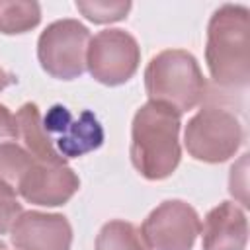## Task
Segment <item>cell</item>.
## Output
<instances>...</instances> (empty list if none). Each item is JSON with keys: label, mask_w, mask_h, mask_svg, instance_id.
<instances>
[{"label": "cell", "mask_w": 250, "mask_h": 250, "mask_svg": "<svg viewBox=\"0 0 250 250\" xmlns=\"http://www.w3.org/2000/svg\"><path fill=\"white\" fill-rule=\"evenodd\" d=\"M76 10L94 23H111L127 18L129 0H76Z\"/></svg>", "instance_id": "16"}, {"label": "cell", "mask_w": 250, "mask_h": 250, "mask_svg": "<svg viewBox=\"0 0 250 250\" xmlns=\"http://www.w3.org/2000/svg\"><path fill=\"white\" fill-rule=\"evenodd\" d=\"M16 82V76L12 74V72H8V70H4L2 66H0V92L2 90H6L8 86H12Z\"/></svg>", "instance_id": "19"}, {"label": "cell", "mask_w": 250, "mask_h": 250, "mask_svg": "<svg viewBox=\"0 0 250 250\" xmlns=\"http://www.w3.org/2000/svg\"><path fill=\"white\" fill-rule=\"evenodd\" d=\"M182 115L158 102H146L133 117L131 162L146 180H164L174 174L182 158Z\"/></svg>", "instance_id": "2"}, {"label": "cell", "mask_w": 250, "mask_h": 250, "mask_svg": "<svg viewBox=\"0 0 250 250\" xmlns=\"http://www.w3.org/2000/svg\"><path fill=\"white\" fill-rule=\"evenodd\" d=\"M205 62L221 94L244 92L250 82V10L219 6L207 25Z\"/></svg>", "instance_id": "1"}, {"label": "cell", "mask_w": 250, "mask_h": 250, "mask_svg": "<svg viewBox=\"0 0 250 250\" xmlns=\"http://www.w3.org/2000/svg\"><path fill=\"white\" fill-rule=\"evenodd\" d=\"M80 188L76 172L64 164L35 160L21 176L16 191L27 201L43 207L64 205Z\"/></svg>", "instance_id": "9"}, {"label": "cell", "mask_w": 250, "mask_h": 250, "mask_svg": "<svg viewBox=\"0 0 250 250\" xmlns=\"http://www.w3.org/2000/svg\"><path fill=\"white\" fill-rule=\"evenodd\" d=\"M35 162V158L18 143L4 141L0 143V180L10 184L14 189L18 188L21 176Z\"/></svg>", "instance_id": "15"}, {"label": "cell", "mask_w": 250, "mask_h": 250, "mask_svg": "<svg viewBox=\"0 0 250 250\" xmlns=\"http://www.w3.org/2000/svg\"><path fill=\"white\" fill-rule=\"evenodd\" d=\"M6 139H18V125L14 113L0 104V143Z\"/></svg>", "instance_id": "18"}, {"label": "cell", "mask_w": 250, "mask_h": 250, "mask_svg": "<svg viewBox=\"0 0 250 250\" xmlns=\"http://www.w3.org/2000/svg\"><path fill=\"white\" fill-rule=\"evenodd\" d=\"M141 62L137 39L123 29L98 31L88 45L86 68L92 78L104 86H121L129 82Z\"/></svg>", "instance_id": "6"}, {"label": "cell", "mask_w": 250, "mask_h": 250, "mask_svg": "<svg viewBox=\"0 0 250 250\" xmlns=\"http://www.w3.org/2000/svg\"><path fill=\"white\" fill-rule=\"evenodd\" d=\"M43 127L64 160L84 156L100 148L104 143V127L88 109L74 117L66 105L55 104L43 117Z\"/></svg>", "instance_id": "8"}, {"label": "cell", "mask_w": 250, "mask_h": 250, "mask_svg": "<svg viewBox=\"0 0 250 250\" xmlns=\"http://www.w3.org/2000/svg\"><path fill=\"white\" fill-rule=\"evenodd\" d=\"M0 250H6V244L4 242H0Z\"/></svg>", "instance_id": "20"}, {"label": "cell", "mask_w": 250, "mask_h": 250, "mask_svg": "<svg viewBox=\"0 0 250 250\" xmlns=\"http://www.w3.org/2000/svg\"><path fill=\"white\" fill-rule=\"evenodd\" d=\"M41 21V6L33 0H0V33L20 35Z\"/></svg>", "instance_id": "13"}, {"label": "cell", "mask_w": 250, "mask_h": 250, "mask_svg": "<svg viewBox=\"0 0 250 250\" xmlns=\"http://www.w3.org/2000/svg\"><path fill=\"white\" fill-rule=\"evenodd\" d=\"M199 232L201 219L197 211L182 199L162 201L141 227V234L152 250H191Z\"/></svg>", "instance_id": "7"}, {"label": "cell", "mask_w": 250, "mask_h": 250, "mask_svg": "<svg viewBox=\"0 0 250 250\" xmlns=\"http://www.w3.org/2000/svg\"><path fill=\"white\" fill-rule=\"evenodd\" d=\"M94 250H150V248L145 242L141 230L133 223L115 219L100 229Z\"/></svg>", "instance_id": "14"}, {"label": "cell", "mask_w": 250, "mask_h": 250, "mask_svg": "<svg viewBox=\"0 0 250 250\" xmlns=\"http://www.w3.org/2000/svg\"><path fill=\"white\" fill-rule=\"evenodd\" d=\"M90 31L72 18L49 23L37 41V59L41 68L59 80H74L86 70V53Z\"/></svg>", "instance_id": "5"}, {"label": "cell", "mask_w": 250, "mask_h": 250, "mask_svg": "<svg viewBox=\"0 0 250 250\" xmlns=\"http://www.w3.org/2000/svg\"><path fill=\"white\" fill-rule=\"evenodd\" d=\"M18 250H70L72 227L64 215L25 211L10 229Z\"/></svg>", "instance_id": "10"}, {"label": "cell", "mask_w": 250, "mask_h": 250, "mask_svg": "<svg viewBox=\"0 0 250 250\" xmlns=\"http://www.w3.org/2000/svg\"><path fill=\"white\" fill-rule=\"evenodd\" d=\"M203 250H244L248 242V219L242 207L223 201L213 207L203 223Z\"/></svg>", "instance_id": "11"}, {"label": "cell", "mask_w": 250, "mask_h": 250, "mask_svg": "<svg viewBox=\"0 0 250 250\" xmlns=\"http://www.w3.org/2000/svg\"><path fill=\"white\" fill-rule=\"evenodd\" d=\"M16 125H18V139L23 143L21 146L41 162L49 164H64L66 160L57 152L51 137L47 135L43 127V117L39 113V107L31 102L23 104L16 111Z\"/></svg>", "instance_id": "12"}, {"label": "cell", "mask_w": 250, "mask_h": 250, "mask_svg": "<svg viewBox=\"0 0 250 250\" xmlns=\"http://www.w3.org/2000/svg\"><path fill=\"white\" fill-rule=\"evenodd\" d=\"M145 90L150 102L164 104L182 115L205 100L207 80L191 53L166 49L154 55L146 64Z\"/></svg>", "instance_id": "4"}, {"label": "cell", "mask_w": 250, "mask_h": 250, "mask_svg": "<svg viewBox=\"0 0 250 250\" xmlns=\"http://www.w3.org/2000/svg\"><path fill=\"white\" fill-rule=\"evenodd\" d=\"M23 213L21 203L18 201L16 189L0 180V234L10 232L12 225L18 221V217Z\"/></svg>", "instance_id": "17"}, {"label": "cell", "mask_w": 250, "mask_h": 250, "mask_svg": "<svg viewBox=\"0 0 250 250\" xmlns=\"http://www.w3.org/2000/svg\"><path fill=\"white\" fill-rule=\"evenodd\" d=\"M227 94H207L201 109L188 121L184 145L191 158L219 164L234 156L244 141V129Z\"/></svg>", "instance_id": "3"}]
</instances>
